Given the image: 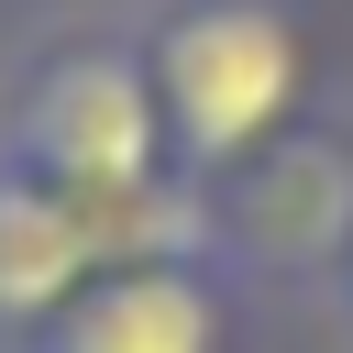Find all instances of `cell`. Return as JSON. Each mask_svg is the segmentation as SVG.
Masks as SVG:
<instances>
[{
  "label": "cell",
  "instance_id": "1",
  "mask_svg": "<svg viewBox=\"0 0 353 353\" xmlns=\"http://www.w3.org/2000/svg\"><path fill=\"white\" fill-rule=\"evenodd\" d=\"M132 44H143L154 110H165V165L199 199L309 121L320 55H309L298 0H165Z\"/></svg>",
  "mask_w": 353,
  "mask_h": 353
},
{
  "label": "cell",
  "instance_id": "2",
  "mask_svg": "<svg viewBox=\"0 0 353 353\" xmlns=\"http://www.w3.org/2000/svg\"><path fill=\"white\" fill-rule=\"evenodd\" d=\"M0 154L33 165V176H55L66 199H143V188H176L143 44H132V33H66V44H44V55L22 66L11 110H0Z\"/></svg>",
  "mask_w": 353,
  "mask_h": 353
},
{
  "label": "cell",
  "instance_id": "3",
  "mask_svg": "<svg viewBox=\"0 0 353 353\" xmlns=\"http://www.w3.org/2000/svg\"><path fill=\"white\" fill-rule=\"evenodd\" d=\"M199 221H210V254L243 287H331V265L353 243V143L298 121L287 143L232 165L199 199Z\"/></svg>",
  "mask_w": 353,
  "mask_h": 353
},
{
  "label": "cell",
  "instance_id": "4",
  "mask_svg": "<svg viewBox=\"0 0 353 353\" xmlns=\"http://www.w3.org/2000/svg\"><path fill=\"white\" fill-rule=\"evenodd\" d=\"M232 309H243V276L221 254H154V265L88 276L22 353H232Z\"/></svg>",
  "mask_w": 353,
  "mask_h": 353
},
{
  "label": "cell",
  "instance_id": "5",
  "mask_svg": "<svg viewBox=\"0 0 353 353\" xmlns=\"http://www.w3.org/2000/svg\"><path fill=\"white\" fill-rule=\"evenodd\" d=\"M88 276H110L88 199H66L55 176H33V165L0 154V353H22Z\"/></svg>",
  "mask_w": 353,
  "mask_h": 353
},
{
  "label": "cell",
  "instance_id": "6",
  "mask_svg": "<svg viewBox=\"0 0 353 353\" xmlns=\"http://www.w3.org/2000/svg\"><path fill=\"white\" fill-rule=\"evenodd\" d=\"M320 298H331V320L353 331V243H342V265H331V287H320Z\"/></svg>",
  "mask_w": 353,
  "mask_h": 353
}]
</instances>
